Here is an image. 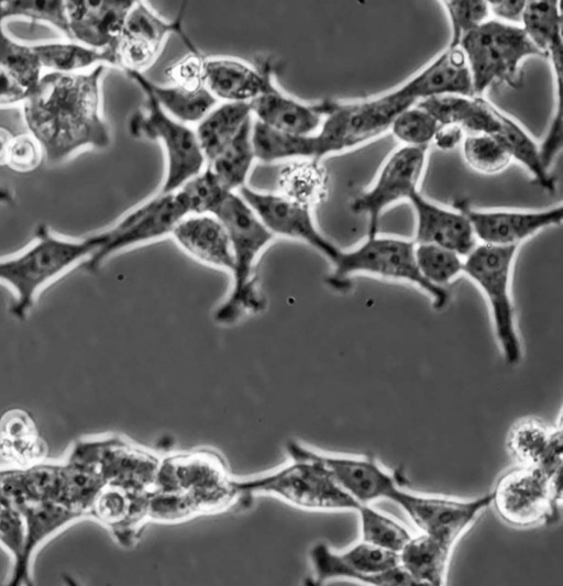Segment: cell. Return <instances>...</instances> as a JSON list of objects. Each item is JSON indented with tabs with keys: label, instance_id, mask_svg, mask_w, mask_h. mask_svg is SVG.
Returning <instances> with one entry per match:
<instances>
[{
	"label": "cell",
	"instance_id": "19",
	"mask_svg": "<svg viewBox=\"0 0 563 586\" xmlns=\"http://www.w3.org/2000/svg\"><path fill=\"white\" fill-rule=\"evenodd\" d=\"M170 34L179 35L190 53H199L183 30V13L166 20L143 1H135L128 13L119 41L118 67L143 73L154 64Z\"/></svg>",
	"mask_w": 563,
	"mask_h": 586
},
{
	"label": "cell",
	"instance_id": "17",
	"mask_svg": "<svg viewBox=\"0 0 563 586\" xmlns=\"http://www.w3.org/2000/svg\"><path fill=\"white\" fill-rule=\"evenodd\" d=\"M255 211L274 236L303 242L320 253L330 264L338 258L341 247L330 241L317 226L312 208L296 203L279 194L252 189L236 191Z\"/></svg>",
	"mask_w": 563,
	"mask_h": 586
},
{
	"label": "cell",
	"instance_id": "24",
	"mask_svg": "<svg viewBox=\"0 0 563 586\" xmlns=\"http://www.w3.org/2000/svg\"><path fill=\"white\" fill-rule=\"evenodd\" d=\"M148 495L106 484L92 501L88 517L104 526L119 544L131 546L148 521Z\"/></svg>",
	"mask_w": 563,
	"mask_h": 586
},
{
	"label": "cell",
	"instance_id": "51",
	"mask_svg": "<svg viewBox=\"0 0 563 586\" xmlns=\"http://www.w3.org/2000/svg\"><path fill=\"white\" fill-rule=\"evenodd\" d=\"M203 60L200 53H190L170 67L168 76L173 84L200 87L203 84Z\"/></svg>",
	"mask_w": 563,
	"mask_h": 586
},
{
	"label": "cell",
	"instance_id": "46",
	"mask_svg": "<svg viewBox=\"0 0 563 586\" xmlns=\"http://www.w3.org/2000/svg\"><path fill=\"white\" fill-rule=\"evenodd\" d=\"M178 191L186 201L189 214H211L229 192L207 166Z\"/></svg>",
	"mask_w": 563,
	"mask_h": 586
},
{
	"label": "cell",
	"instance_id": "34",
	"mask_svg": "<svg viewBox=\"0 0 563 586\" xmlns=\"http://www.w3.org/2000/svg\"><path fill=\"white\" fill-rule=\"evenodd\" d=\"M520 26L551 65H562V14L560 1H528Z\"/></svg>",
	"mask_w": 563,
	"mask_h": 586
},
{
	"label": "cell",
	"instance_id": "52",
	"mask_svg": "<svg viewBox=\"0 0 563 586\" xmlns=\"http://www.w3.org/2000/svg\"><path fill=\"white\" fill-rule=\"evenodd\" d=\"M527 2L522 0L487 1L489 13L494 15L493 19L515 25L521 24Z\"/></svg>",
	"mask_w": 563,
	"mask_h": 586
},
{
	"label": "cell",
	"instance_id": "26",
	"mask_svg": "<svg viewBox=\"0 0 563 586\" xmlns=\"http://www.w3.org/2000/svg\"><path fill=\"white\" fill-rule=\"evenodd\" d=\"M398 88L416 102L440 95L474 96L471 71L460 47H448Z\"/></svg>",
	"mask_w": 563,
	"mask_h": 586
},
{
	"label": "cell",
	"instance_id": "6",
	"mask_svg": "<svg viewBox=\"0 0 563 586\" xmlns=\"http://www.w3.org/2000/svg\"><path fill=\"white\" fill-rule=\"evenodd\" d=\"M331 266L329 283L333 287H343L354 276H371L418 288L429 297L435 310L444 309L450 301L448 289L429 285L420 275L413 240L379 234L366 237L352 248H341Z\"/></svg>",
	"mask_w": 563,
	"mask_h": 586
},
{
	"label": "cell",
	"instance_id": "21",
	"mask_svg": "<svg viewBox=\"0 0 563 586\" xmlns=\"http://www.w3.org/2000/svg\"><path fill=\"white\" fill-rule=\"evenodd\" d=\"M408 201L415 212V243L442 246L462 257L478 244L468 218L460 210L441 206L424 197L420 190Z\"/></svg>",
	"mask_w": 563,
	"mask_h": 586
},
{
	"label": "cell",
	"instance_id": "11",
	"mask_svg": "<svg viewBox=\"0 0 563 586\" xmlns=\"http://www.w3.org/2000/svg\"><path fill=\"white\" fill-rule=\"evenodd\" d=\"M561 473L550 475L539 466L520 465L499 478L490 493L492 504L515 527L553 523L560 517Z\"/></svg>",
	"mask_w": 563,
	"mask_h": 586
},
{
	"label": "cell",
	"instance_id": "13",
	"mask_svg": "<svg viewBox=\"0 0 563 586\" xmlns=\"http://www.w3.org/2000/svg\"><path fill=\"white\" fill-rule=\"evenodd\" d=\"M309 559L317 584L346 578L376 586H419L400 565L398 553L363 540L343 552L319 542L310 549Z\"/></svg>",
	"mask_w": 563,
	"mask_h": 586
},
{
	"label": "cell",
	"instance_id": "23",
	"mask_svg": "<svg viewBox=\"0 0 563 586\" xmlns=\"http://www.w3.org/2000/svg\"><path fill=\"white\" fill-rule=\"evenodd\" d=\"M312 456L331 474L339 486L360 505L389 499L399 485L372 456L329 455L311 450Z\"/></svg>",
	"mask_w": 563,
	"mask_h": 586
},
{
	"label": "cell",
	"instance_id": "7",
	"mask_svg": "<svg viewBox=\"0 0 563 586\" xmlns=\"http://www.w3.org/2000/svg\"><path fill=\"white\" fill-rule=\"evenodd\" d=\"M153 490L179 495L194 517L221 512L240 499L225 462L209 450L181 452L159 460Z\"/></svg>",
	"mask_w": 563,
	"mask_h": 586
},
{
	"label": "cell",
	"instance_id": "32",
	"mask_svg": "<svg viewBox=\"0 0 563 586\" xmlns=\"http://www.w3.org/2000/svg\"><path fill=\"white\" fill-rule=\"evenodd\" d=\"M452 546L422 533L411 537L399 552L400 565L418 585L440 586L446 582Z\"/></svg>",
	"mask_w": 563,
	"mask_h": 586
},
{
	"label": "cell",
	"instance_id": "55",
	"mask_svg": "<svg viewBox=\"0 0 563 586\" xmlns=\"http://www.w3.org/2000/svg\"><path fill=\"white\" fill-rule=\"evenodd\" d=\"M13 137L14 134L9 129L0 126V166L7 165L9 148Z\"/></svg>",
	"mask_w": 563,
	"mask_h": 586
},
{
	"label": "cell",
	"instance_id": "4",
	"mask_svg": "<svg viewBox=\"0 0 563 586\" xmlns=\"http://www.w3.org/2000/svg\"><path fill=\"white\" fill-rule=\"evenodd\" d=\"M286 449L288 464L262 476L234 479L240 499L268 495L308 510L358 509L361 505L339 486L309 447L289 441Z\"/></svg>",
	"mask_w": 563,
	"mask_h": 586
},
{
	"label": "cell",
	"instance_id": "39",
	"mask_svg": "<svg viewBox=\"0 0 563 586\" xmlns=\"http://www.w3.org/2000/svg\"><path fill=\"white\" fill-rule=\"evenodd\" d=\"M3 21L0 14V68L29 92L41 79L43 68L33 46L10 36Z\"/></svg>",
	"mask_w": 563,
	"mask_h": 586
},
{
	"label": "cell",
	"instance_id": "41",
	"mask_svg": "<svg viewBox=\"0 0 563 586\" xmlns=\"http://www.w3.org/2000/svg\"><path fill=\"white\" fill-rule=\"evenodd\" d=\"M553 430L538 419L518 421L510 430L507 446L520 465L539 466L547 455Z\"/></svg>",
	"mask_w": 563,
	"mask_h": 586
},
{
	"label": "cell",
	"instance_id": "49",
	"mask_svg": "<svg viewBox=\"0 0 563 586\" xmlns=\"http://www.w3.org/2000/svg\"><path fill=\"white\" fill-rule=\"evenodd\" d=\"M44 158L40 143L30 134L14 135L8 154L7 166L18 173L35 170Z\"/></svg>",
	"mask_w": 563,
	"mask_h": 586
},
{
	"label": "cell",
	"instance_id": "22",
	"mask_svg": "<svg viewBox=\"0 0 563 586\" xmlns=\"http://www.w3.org/2000/svg\"><path fill=\"white\" fill-rule=\"evenodd\" d=\"M25 522V540L21 560L11 570V586L31 585V565L36 551L52 537L85 516L54 499L30 501L18 506Z\"/></svg>",
	"mask_w": 563,
	"mask_h": 586
},
{
	"label": "cell",
	"instance_id": "40",
	"mask_svg": "<svg viewBox=\"0 0 563 586\" xmlns=\"http://www.w3.org/2000/svg\"><path fill=\"white\" fill-rule=\"evenodd\" d=\"M415 261L423 279L437 288L446 289L464 270V257L433 244L415 243Z\"/></svg>",
	"mask_w": 563,
	"mask_h": 586
},
{
	"label": "cell",
	"instance_id": "10",
	"mask_svg": "<svg viewBox=\"0 0 563 586\" xmlns=\"http://www.w3.org/2000/svg\"><path fill=\"white\" fill-rule=\"evenodd\" d=\"M145 96L142 109L129 121V132L134 137L158 141L166 155V173L159 194H172L206 167V158L198 143L196 131L169 115L153 95Z\"/></svg>",
	"mask_w": 563,
	"mask_h": 586
},
{
	"label": "cell",
	"instance_id": "44",
	"mask_svg": "<svg viewBox=\"0 0 563 586\" xmlns=\"http://www.w3.org/2000/svg\"><path fill=\"white\" fill-rule=\"evenodd\" d=\"M3 20L24 18L32 22L49 24L69 40L65 1L62 0H9L0 1Z\"/></svg>",
	"mask_w": 563,
	"mask_h": 586
},
{
	"label": "cell",
	"instance_id": "18",
	"mask_svg": "<svg viewBox=\"0 0 563 586\" xmlns=\"http://www.w3.org/2000/svg\"><path fill=\"white\" fill-rule=\"evenodd\" d=\"M453 208L470 220L478 243L496 246H516L537 233L561 225L563 206L540 210L478 209L467 200L459 199Z\"/></svg>",
	"mask_w": 563,
	"mask_h": 586
},
{
	"label": "cell",
	"instance_id": "9",
	"mask_svg": "<svg viewBox=\"0 0 563 586\" xmlns=\"http://www.w3.org/2000/svg\"><path fill=\"white\" fill-rule=\"evenodd\" d=\"M459 47L471 71L474 96L496 86H520L522 63L543 56L520 25L492 18L466 34Z\"/></svg>",
	"mask_w": 563,
	"mask_h": 586
},
{
	"label": "cell",
	"instance_id": "12",
	"mask_svg": "<svg viewBox=\"0 0 563 586\" xmlns=\"http://www.w3.org/2000/svg\"><path fill=\"white\" fill-rule=\"evenodd\" d=\"M189 214L181 194H157L103 230L102 245L81 265L89 272L99 269L111 256L170 235L174 226Z\"/></svg>",
	"mask_w": 563,
	"mask_h": 586
},
{
	"label": "cell",
	"instance_id": "29",
	"mask_svg": "<svg viewBox=\"0 0 563 586\" xmlns=\"http://www.w3.org/2000/svg\"><path fill=\"white\" fill-rule=\"evenodd\" d=\"M416 104L440 125H456L467 134L494 135L499 128L500 109L482 96L440 95Z\"/></svg>",
	"mask_w": 563,
	"mask_h": 586
},
{
	"label": "cell",
	"instance_id": "37",
	"mask_svg": "<svg viewBox=\"0 0 563 586\" xmlns=\"http://www.w3.org/2000/svg\"><path fill=\"white\" fill-rule=\"evenodd\" d=\"M494 136L504 145L511 159L519 162L542 189L549 192L555 190V179L542 165L538 144L516 120L501 110L499 128Z\"/></svg>",
	"mask_w": 563,
	"mask_h": 586
},
{
	"label": "cell",
	"instance_id": "38",
	"mask_svg": "<svg viewBox=\"0 0 563 586\" xmlns=\"http://www.w3.org/2000/svg\"><path fill=\"white\" fill-rule=\"evenodd\" d=\"M278 185L280 196L313 208L324 196L327 179L319 162L296 159L282 169Z\"/></svg>",
	"mask_w": 563,
	"mask_h": 586
},
{
	"label": "cell",
	"instance_id": "20",
	"mask_svg": "<svg viewBox=\"0 0 563 586\" xmlns=\"http://www.w3.org/2000/svg\"><path fill=\"white\" fill-rule=\"evenodd\" d=\"M134 2L131 0L65 1L69 40L90 48L117 54L125 19Z\"/></svg>",
	"mask_w": 563,
	"mask_h": 586
},
{
	"label": "cell",
	"instance_id": "45",
	"mask_svg": "<svg viewBox=\"0 0 563 586\" xmlns=\"http://www.w3.org/2000/svg\"><path fill=\"white\" fill-rule=\"evenodd\" d=\"M440 124L416 103L394 120L390 131L405 146L429 147Z\"/></svg>",
	"mask_w": 563,
	"mask_h": 586
},
{
	"label": "cell",
	"instance_id": "1",
	"mask_svg": "<svg viewBox=\"0 0 563 586\" xmlns=\"http://www.w3.org/2000/svg\"><path fill=\"white\" fill-rule=\"evenodd\" d=\"M106 65L77 74L46 71L22 102L29 133L49 164L67 161L87 147L110 145L101 114V79Z\"/></svg>",
	"mask_w": 563,
	"mask_h": 586
},
{
	"label": "cell",
	"instance_id": "2",
	"mask_svg": "<svg viewBox=\"0 0 563 586\" xmlns=\"http://www.w3.org/2000/svg\"><path fill=\"white\" fill-rule=\"evenodd\" d=\"M211 214L225 228L232 247L231 288L213 312L216 323L230 327L266 309L256 265L275 236L238 192L229 191Z\"/></svg>",
	"mask_w": 563,
	"mask_h": 586
},
{
	"label": "cell",
	"instance_id": "27",
	"mask_svg": "<svg viewBox=\"0 0 563 586\" xmlns=\"http://www.w3.org/2000/svg\"><path fill=\"white\" fill-rule=\"evenodd\" d=\"M273 81L269 66L254 68L234 58L203 60V84L211 95L224 102H250Z\"/></svg>",
	"mask_w": 563,
	"mask_h": 586
},
{
	"label": "cell",
	"instance_id": "5",
	"mask_svg": "<svg viewBox=\"0 0 563 586\" xmlns=\"http://www.w3.org/2000/svg\"><path fill=\"white\" fill-rule=\"evenodd\" d=\"M415 100L395 88L378 97L360 101L324 99L316 103L322 115L313 133L318 159L355 148L380 136Z\"/></svg>",
	"mask_w": 563,
	"mask_h": 586
},
{
	"label": "cell",
	"instance_id": "30",
	"mask_svg": "<svg viewBox=\"0 0 563 586\" xmlns=\"http://www.w3.org/2000/svg\"><path fill=\"white\" fill-rule=\"evenodd\" d=\"M126 76L141 89L150 91L158 104L173 118L184 123H198L218 100L206 86L187 87L178 84L159 85L143 73L125 70Z\"/></svg>",
	"mask_w": 563,
	"mask_h": 586
},
{
	"label": "cell",
	"instance_id": "47",
	"mask_svg": "<svg viewBox=\"0 0 563 586\" xmlns=\"http://www.w3.org/2000/svg\"><path fill=\"white\" fill-rule=\"evenodd\" d=\"M449 16L451 40L449 47H459L461 40L490 19L487 1L449 0L442 1Z\"/></svg>",
	"mask_w": 563,
	"mask_h": 586
},
{
	"label": "cell",
	"instance_id": "48",
	"mask_svg": "<svg viewBox=\"0 0 563 586\" xmlns=\"http://www.w3.org/2000/svg\"><path fill=\"white\" fill-rule=\"evenodd\" d=\"M25 522L20 508L0 494V546L10 555L12 567L21 560Z\"/></svg>",
	"mask_w": 563,
	"mask_h": 586
},
{
	"label": "cell",
	"instance_id": "25",
	"mask_svg": "<svg viewBox=\"0 0 563 586\" xmlns=\"http://www.w3.org/2000/svg\"><path fill=\"white\" fill-rule=\"evenodd\" d=\"M170 236L178 247L197 262L231 273L233 256L228 232L210 213L188 214L173 229Z\"/></svg>",
	"mask_w": 563,
	"mask_h": 586
},
{
	"label": "cell",
	"instance_id": "33",
	"mask_svg": "<svg viewBox=\"0 0 563 586\" xmlns=\"http://www.w3.org/2000/svg\"><path fill=\"white\" fill-rule=\"evenodd\" d=\"M251 118L249 102H223L211 109L195 129L206 163L212 161Z\"/></svg>",
	"mask_w": 563,
	"mask_h": 586
},
{
	"label": "cell",
	"instance_id": "50",
	"mask_svg": "<svg viewBox=\"0 0 563 586\" xmlns=\"http://www.w3.org/2000/svg\"><path fill=\"white\" fill-rule=\"evenodd\" d=\"M553 74L556 90L555 111L543 141L538 144L541 163L548 172L562 150V71H554Z\"/></svg>",
	"mask_w": 563,
	"mask_h": 586
},
{
	"label": "cell",
	"instance_id": "53",
	"mask_svg": "<svg viewBox=\"0 0 563 586\" xmlns=\"http://www.w3.org/2000/svg\"><path fill=\"white\" fill-rule=\"evenodd\" d=\"M27 92L0 68V107L22 103Z\"/></svg>",
	"mask_w": 563,
	"mask_h": 586
},
{
	"label": "cell",
	"instance_id": "54",
	"mask_svg": "<svg viewBox=\"0 0 563 586\" xmlns=\"http://www.w3.org/2000/svg\"><path fill=\"white\" fill-rule=\"evenodd\" d=\"M464 139V131L456 125H440L432 143L440 150L449 151L456 147Z\"/></svg>",
	"mask_w": 563,
	"mask_h": 586
},
{
	"label": "cell",
	"instance_id": "8",
	"mask_svg": "<svg viewBox=\"0 0 563 586\" xmlns=\"http://www.w3.org/2000/svg\"><path fill=\"white\" fill-rule=\"evenodd\" d=\"M518 248L478 243L464 257L463 275L470 278L483 294L489 310L495 339L508 365H517L522 357L511 290Z\"/></svg>",
	"mask_w": 563,
	"mask_h": 586
},
{
	"label": "cell",
	"instance_id": "14",
	"mask_svg": "<svg viewBox=\"0 0 563 586\" xmlns=\"http://www.w3.org/2000/svg\"><path fill=\"white\" fill-rule=\"evenodd\" d=\"M428 158V147L400 146L382 165L373 184L360 191L351 209L367 219V235L378 234L379 220L386 209L409 200L419 189Z\"/></svg>",
	"mask_w": 563,
	"mask_h": 586
},
{
	"label": "cell",
	"instance_id": "31",
	"mask_svg": "<svg viewBox=\"0 0 563 586\" xmlns=\"http://www.w3.org/2000/svg\"><path fill=\"white\" fill-rule=\"evenodd\" d=\"M46 451L27 411L13 408L0 417V455L12 466L25 467L44 461Z\"/></svg>",
	"mask_w": 563,
	"mask_h": 586
},
{
	"label": "cell",
	"instance_id": "42",
	"mask_svg": "<svg viewBox=\"0 0 563 586\" xmlns=\"http://www.w3.org/2000/svg\"><path fill=\"white\" fill-rule=\"evenodd\" d=\"M356 511L360 515L362 540L367 543L399 554L412 537L398 521L369 505H361Z\"/></svg>",
	"mask_w": 563,
	"mask_h": 586
},
{
	"label": "cell",
	"instance_id": "16",
	"mask_svg": "<svg viewBox=\"0 0 563 586\" xmlns=\"http://www.w3.org/2000/svg\"><path fill=\"white\" fill-rule=\"evenodd\" d=\"M71 450L93 461L106 484L142 494L154 489L159 458L119 436L79 440Z\"/></svg>",
	"mask_w": 563,
	"mask_h": 586
},
{
	"label": "cell",
	"instance_id": "3",
	"mask_svg": "<svg viewBox=\"0 0 563 586\" xmlns=\"http://www.w3.org/2000/svg\"><path fill=\"white\" fill-rule=\"evenodd\" d=\"M102 242V231L70 239L40 224L30 245L16 254L0 257V283L13 292L10 313L16 320L27 318L43 288L86 262Z\"/></svg>",
	"mask_w": 563,
	"mask_h": 586
},
{
	"label": "cell",
	"instance_id": "36",
	"mask_svg": "<svg viewBox=\"0 0 563 586\" xmlns=\"http://www.w3.org/2000/svg\"><path fill=\"white\" fill-rule=\"evenodd\" d=\"M252 128L253 118L247 120L234 139L206 165L228 191L236 192L246 186L256 159Z\"/></svg>",
	"mask_w": 563,
	"mask_h": 586
},
{
	"label": "cell",
	"instance_id": "56",
	"mask_svg": "<svg viewBox=\"0 0 563 586\" xmlns=\"http://www.w3.org/2000/svg\"><path fill=\"white\" fill-rule=\"evenodd\" d=\"M13 192L7 186L0 185V204H10L13 201Z\"/></svg>",
	"mask_w": 563,
	"mask_h": 586
},
{
	"label": "cell",
	"instance_id": "28",
	"mask_svg": "<svg viewBox=\"0 0 563 586\" xmlns=\"http://www.w3.org/2000/svg\"><path fill=\"white\" fill-rule=\"evenodd\" d=\"M249 103L255 121L282 133L313 134L323 119L316 103L308 104L289 97L278 89L274 80Z\"/></svg>",
	"mask_w": 563,
	"mask_h": 586
},
{
	"label": "cell",
	"instance_id": "35",
	"mask_svg": "<svg viewBox=\"0 0 563 586\" xmlns=\"http://www.w3.org/2000/svg\"><path fill=\"white\" fill-rule=\"evenodd\" d=\"M41 66L47 71L77 74L98 65L118 67V56L109 51L90 48L75 41H55L32 44Z\"/></svg>",
	"mask_w": 563,
	"mask_h": 586
},
{
	"label": "cell",
	"instance_id": "15",
	"mask_svg": "<svg viewBox=\"0 0 563 586\" xmlns=\"http://www.w3.org/2000/svg\"><path fill=\"white\" fill-rule=\"evenodd\" d=\"M389 500L397 504L422 533L454 546L481 513L492 505V495L473 499L412 493L400 486Z\"/></svg>",
	"mask_w": 563,
	"mask_h": 586
},
{
	"label": "cell",
	"instance_id": "43",
	"mask_svg": "<svg viewBox=\"0 0 563 586\" xmlns=\"http://www.w3.org/2000/svg\"><path fill=\"white\" fill-rule=\"evenodd\" d=\"M462 148L466 164L485 175L503 172L512 161L499 140L489 134H467Z\"/></svg>",
	"mask_w": 563,
	"mask_h": 586
}]
</instances>
